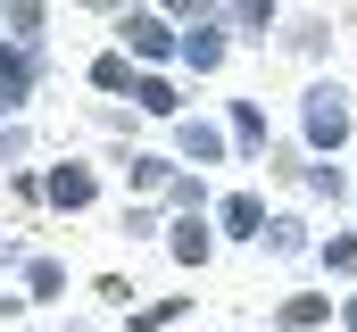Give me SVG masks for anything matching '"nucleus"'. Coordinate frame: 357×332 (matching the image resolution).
<instances>
[{
  "label": "nucleus",
  "instance_id": "obj_1",
  "mask_svg": "<svg viewBox=\"0 0 357 332\" xmlns=\"http://www.w3.org/2000/svg\"><path fill=\"white\" fill-rule=\"evenodd\" d=\"M341 133H349L341 91H333V83H324V91H307V142H316V150H341Z\"/></svg>",
  "mask_w": 357,
  "mask_h": 332
},
{
  "label": "nucleus",
  "instance_id": "obj_2",
  "mask_svg": "<svg viewBox=\"0 0 357 332\" xmlns=\"http://www.w3.org/2000/svg\"><path fill=\"white\" fill-rule=\"evenodd\" d=\"M125 42H133V59H167V50H175V25H158V17H125Z\"/></svg>",
  "mask_w": 357,
  "mask_h": 332
},
{
  "label": "nucleus",
  "instance_id": "obj_3",
  "mask_svg": "<svg viewBox=\"0 0 357 332\" xmlns=\"http://www.w3.org/2000/svg\"><path fill=\"white\" fill-rule=\"evenodd\" d=\"M42 191H50L59 208H91V174H84V166H59V174H50Z\"/></svg>",
  "mask_w": 357,
  "mask_h": 332
},
{
  "label": "nucleus",
  "instance_id": "obj_4",
  "mask_svg": "<svg viewBox=\"0 0 357 332\" xmlns=\"http://www.w3.org/2000/svg\"><path fill=\"white\" fill-rule=\"evenodd\" d=\"M25 83H33V50H0V108L25 100Z\"/></svg>",
  "mask_w": 357,
  "mask_h": 332
},
{
  "label": "nucleus",
  "instance_id": "obj_5",
  "mask_svg": "<svg viewBox=\"0 0 357 332\" xmlns=\"http://www.w3.org/2000/svg\"><path fill=\"white\" fill-rule=\"evenodd\" d=\"M175 142H183V158H199V166H208V158H225V133H216V125H183Z\"/></svg>",
  "mask_w": 357,
  "mask_h": 332
},
{
  "label": "nucleus",
  "instance_id": "obj_6",
  "mask_svg": "<svg viewBox=\"0 0 357 332\" xmlns=\"http://www.w3.org/2000/svg\"><path fill=\"white\" fill-rule=\"evenodd\" d=\"M175 257H183V266L208 257V225H199V216H183V225H175Z\"/></svg>",
  "mask_w": 357,
  "mask_h": 332
},
{
  "label": "nucleus",
  "instance_id": "obj_7",
  "mask_svg": "<svg viewBox=\"0 0 357 332\" xmlns=\"http://www.w3.org/2000/svg\"><path fill=\"white\" fill-rule=\"evenodd\" d=\"M225 225H233V233H258V225H266V208H258L250 191H233V199H225Z\"/></svg>",
  "mask_w": 357,
  "mask_h": 332
},
{
  "label": "nucleus",
  "instance_id": "obj_8",
  "mask_svg": "<svg viewBox=\"0 0 357 332\" xmlns=\"http://www.w3.org/2000/svg\"><path fill=\"white\" fill-rule=\"evenodd\" d=\"M183 59H191V67H216V59H225V42L199 25V33H183Z\"/></svg>",
  "mask_w": 357,
  "mask_h": 332
},
{
  "label": "nucleus",
  "instance_id": "obj_9",
  "mask_svg": "<svg viewBox=\"0 0 357 332\" xmlns=\"http://www.w3.org/2000/svg\"><path fill=\"white\" fill-rule=\"evenodd\" d=\"M133 100H142L150 116H175V108H183V100H175V91H167V83H133Z\"/></svg>",
  "mask_w": 357,
  "mask_h": 332
},
{
  "label": "nucleus",
  "instance_id": "obj_10",
  "mask_svg": "<svg viewBox=\"0 0 357 332\" xmlns=\"http://www.w3.org/2000/svg\"><path fill=\"white\" fill-rule=\"evenodd\" d=\"M282 324H291V332H307V324H324V299H291V308H282Z\"/></svg>",
  "mask_w": 357,
  "mask_h": 332
},
{
  "label": "nucleus",
  "instance_id": "obj_11",
  "mask_svg": "<svg viewBox=\"0 0 357 332\" xmlns=\"http://www.w3.org/2000/svg\"><path fill=\"white\" fill-rule=\"evenodd\" d=\"M91 83H100V91H125V83H133V67H125V59H100V67H91Z\"/></svg>",
  "mask_w": 357,
  "mask_h": 332
}]
</instances>
